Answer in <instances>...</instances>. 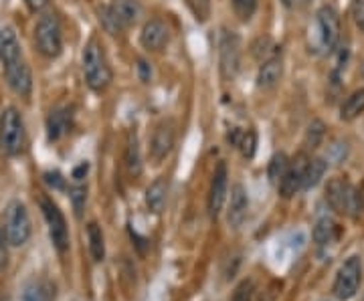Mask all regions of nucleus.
Instances as JSON below:
<instances>
[{
	"label": "nucleus",
	"mask_w": 364,
	"mask_h": 301,
	"mask_svg": "<svg viewBox=\"0 0 364 301\" xmlns=\"http://www.w3.org/2000/svg\"><path fill=\"white\" fill-rule=\"evenodd\" d=\"M0 59H2L4 77H6L9 87L16 96L27 97L33 89V77L21 51L16 33L11 27H4L0 30Z\"/></svg>",
	"instance_id": "obj_1"
},
{
	"label": "nucleus",
	"mask_w": 364,
	"mask_h": 301,
	"mask_svg": "<svg viewBox=\"0 0 364 301\" xmlns=\"http://www.w3.org/2000/svg\"><path fill=\"white\" fill-rule=\"evenodd\" d=\"M81 61H83V77H85V83L89 85V89H94V91L108 89L111 83V67H109L101 42L97 39H92L87 42L83 49Z\"/></svg>",
	"instance_id": "obj_2"
},
{
	"label": "nucleus",
	"mask_w": 364,
	"mask_h": 301,
	"mask_svg": "<svg viewBox=\"0 0 364 301\" xmlns=\"http://www.w3.org/2000/svg\"><path fill=\"white\" fill-rule=\"evenodd\" d=\"M326 203L332 210H336L342 217L356 219L360 215V198L358 191L352 186L348 180L332 178L326 186Z\"/></svg>",
	"instance_id": "obj_3"
},
{
	"label": "nucleus",
	"mask_w": 364,
	"mask_h": 301,
	"mask_svg": "<svg viewBox=\"0 0 364 301\" xmlns=\"http://www.w3.org/2000/svg\"><path fill=\"white\" fill-rule=\"evenodd\" d=\"M311 30L316 33V39L310 41V51L318 53V51L336 49L338 41H340V16H338L336 8L322 6L316 14V23H314Z\"/></svg>",
	"instance_id": "obj_4"
},
{
	"label": "nucleus",
	"mask_w": 364,
	"mask_h": 301,
	"mask_svg": "<svg viewBox=\"0 0 364 301\" xmlns=\"http://www.w3.org/2000/svg\"><path fill=\"white\" fill-rule=\"evenodd\" d=\"M25 148V123L16 108H6L0 115V150L16 156Z\"/></svg>",
	"instance_id": "obj_5"
},
{
	"label": "nucleus",
	"mask_w": 364,
	"mask_h": 301,
	"mask_svg": "<svg viewBox=\"0 0 364 301\" xmlns=\"http://www.w3.org/2000/svg\"><path fill=\"white\" fill-rule=\"evenodd\" d=\"M35 42L43 57L55 59L63 51V35H61V25L57 14L47 13L40 16L35 27Z\"/></svg>",
	"instance_id": "obj_6"
},
{
	"label": "nucleus",
	"mask_w": 364,
	"mask_h": 301,
	"mask_svg": "<svg viewBox=\"0 0 364 301\" xmlns=\"http://www.w3.org/2000/svg\"><path fill=\"white\" fill-rule=\"evenodd\" d=\"M4 233L6 241L13 246H23L31 237V219H28L27 206L18 200H13L6 206L4 212Z\"/></svg>",
	"instance_id": "obj_7"
},
{
	"label": "nucleus",
	"mask_w": 364,
	"mask_h": 301,
	"mask_svg": "<svg viewBox=\"0 0 364 301\" xmlns=\"http://www.w3.org/2000/svg\"><path fill=\"white\" fill-rule=\"evenodd\" d=\"M360 281H363V261H360V257L352 255L338 269L332 291H334V295H336L338 300L348 301L358 293Z\"/></svg>",
	"instance_id": "obj_8"
},
{
	"label": "nucleus",
	"mask_w": 364,
	"mask_h": 301,
	"mask_svg": "<svg viewBox=\"0 0 364 301\" xmlns=\"http://www.w3.org/2000/svg\"><path fill=\"white\" fill-rule=\"evenodd\" d=\"M40 210H43L45 220H47L49 234H51V241H53L55 249H57L59 253H65L69 249V231L63 212H61L59 206L55 205L53 200H49V198H40Z\"/></svg>",
	"instance_id": "obj_9"
},
{
	"label": "nucleus",
	"mask_w": 364,
	"mask_h": 301,
	"mask_svg": "<svg viewBox=\"0 0 364 301\" xmlns=\"http://www.w3.org/2000/svg\"><path fill=\"white\" fill-rule=\"evenodd\" d=\"M308 164H310V158H308L306 152H299V154H296L294 160H289L287 172H285V176L277 184L280 186V194H282L283 198H292L299 191H304V180H306Z\"/></svg>",
	"instance_id": "obj_10"
},
{
	"label": "nucleus",
	"mask_w": 364,
	"mask_h": 301,
	"mask_svg": "<svg viewBox=\"0 0 364 301\" xmlns=\"http://www.w3.org/2000/svg\"><path fill=\"white\" fill-rule=\"evenodd\" d=\"M227 184H229V172H227V164L219 162L213 172V180H211V191H209V215L216 219L219 212L223 210L225 200H227Z\"/></svg>",
	"instance_id": "obj_11"
},
{
	"label": "nucleus",
	"mask_w": 364,
	"mask_h": 301,
	"mask_svg": "<svg viewBox=\"0 0 364 301\" xmlns=\"http://www.w3.org/2000/svg\"><path fill=\"white\" fill-rule=\"evenodd\" d=\"M175 146V125L170 122H162L150 140V156L154 162H162Z\"/></svg>",
	"instance_id": "obj_12"
},
{
	"label": "nucleus",
	"mask_w": 364,
	"mask_h": 301,
	"mask_svg": "<svg viewBox=\"0 0 364 301\" xmlns=\"http://www.w3.org/2000/svg\"><path fill=\"white\" fill-rule=\"evenodd\" d=\"M168 27L162 23L160 18H152L148 21L144 28H142V35H140V42L146 51H160L164 49V45L168 42Z\"/></svg>",
	"instance_id": "obj_13"
},
{
	"label": "nucleus",
	"mask_w": 364,
	"mask_h": 301,
	"mask_svg": "<svg viewBox=\"0 0 364 301\" xmlns=\"http://www.w3.org/2000/svg\"><path fill=\"white\" fill-rule=\"evenodd\" d=\"M221 67L227 79H233L239 69V39L227 30L221 39Z\"/></svg>",
	"instance_id": "obj_14"
},
{
	"label": "nucleus",
	"mask_w": 364,
	"mask_h": 301,
	"mask_svg": "<svg viewBox=\"0 0 364 301\" xmlns=\"http://www.w3.org/2000/svg\"><path fill=\"white\" fill-rule=\"evenodd\" d=\"M247 210H249V198L247 192L243 188V184H235L231 188L229 210H227V222L233 229H239L243 220L247 219Z\"/></svg>",
	"instance_id": "obj_15"
},
{
	"label": "nucleus",
	"mask_w": 364,
	"mask_h": 301,
	"mask_svg": "<svg viewBox=\"0 0 364 301\" xmlns=\"http://www.w3.org/2000/svg\"><path fill=\"white\" fill-rule=\"evenodd\" d=\"M109 8H111L114 16L118 18V23L123 28L136 25L138 18H140V13H142L140 4L136 0H116Z\"/></svg>",
	"instance_id": "obj_16"
},
{
	"label": "nucleus",
	"mask_w": 364,
	"mask_h": 301,
	"mask_svg": "<svg viewBox=\"0 0 364 301\" xmlns=\"http://www.w3.org/2000/svg\"><path fill=\"white\" fill-rule=\"evenodd\" d=\"M283 75V65L282 61L277 57L273 59H268L261 67H259V73H257V85L261 89H271L275 87Z\"/></svg>",
	"instance_id": "obj_17"
},
{
	"label": "nucleus",
	"mask_w": 364,
	"mask_h": 301,
	"mask_svg": "<svg viewBox=\"0 0 364 301\" xmlns=\"http://www.w3.org/2000/svg\"><path fill=\"white\" fill-rule=\"evenodd\" d=\"M166 192H168V184L166 178H156L146 191V206L154 215H160L166 205Z\"/></svg>",
	"instance_id": "obj_18"
},
{
	"label": "nucleus",
	"mask_w": 364,
	"mask_h": 301,
	"mask_svg": "<svg viewBox=\"0 0 364 301\" xmlns=\"http://www.w3.org/2000/svg\"><path fill=\"white\" fill-rule=\"evenodd\" d=\"M69 125H71V113L69 110H55L51 111L49 120H47V132H49V140L55 142L63 134H67Z\"/></svg>",
	"instance_id": "obj_19"
},
{
	"label": "nucleus",
	"mask_w": 364,
	"mask_h": 301,
	"mask_svg": "<svg viewBox=\"0 0 364 301\" xmlns=\"http://www.w3.org/2000/svg\"><path fill=\"white\" fill-rule=\"evenodd\" d=\"M336 237V222L330 219V217H320V219L316 220V225H314V241H316V245H330V243H334Z\"/></svg>",
	"instance_id": "obj_20"
},
{
	"label": "nucleus",
	"mask_w": 364,
	"mask_h": 301,
	"mask_svg": "<svg viewBox=\"0 0 364 301\" xmlns=\"http://www.w3.org/2000/svg\"><path fill=\"white\" fill-rule=\"evenodd\" d=\"M87 241H89V253L95 263L104 261L106 257V243H104V233L101 227L97 222H89L87 225Z\"/></svg>",
	"instance_id": "obj_21"
},
{
	"label": "nucleus",
	"mask_w": 364,
	"mask_h": 301,
	"mask_svg": "<svg viewBox=\"0 0 364 301\" xmlns=\"http://www.w3.org/2000/svg\"><path fill=\"white\" fill-rule=\"evenodd\" d=\"M360 113H364V87L363 89H356L354 93L346 97V101L342 103V113H340V118L344 120V122H352V120H356Z\"/></svg>",
	"instance_id": "obj_22"
},
{
	"label": "nucleus",
	"mask_w": 364,
	"mask_h": 301,
	"mask_svg": "<svg viewBox=\"0 0 364 301\" xmlns=\"http://www.w3.org/2000/svg\"><path fill=\"white\" fill-rule=\"evenodd\" d=\"M326 168H328V164L324 162L322 158H314V160L310 158V164H308V170H306V180H304V191L314 188L324 178Z\"/></svg>",
	"instance_id": "obj_23"
},
{
	"label": "nucleus",
	"mask_w": 364,
	"mask_h": 301,
	"mask_svg": "<svg viewBox=\"0 0 364 301\" xmlns=\"http://www.w3.org/2000/svg\"><path fill=\"white\" fill-rule=\"evenodd\" d=\"M126 164L132 176H140L142 172V162H140V150H138V140L132 134L130 142H128V150H126Z\"/></svg>",
	"instance_id": "obj_24"
},
{
	"label": "nucleus",
	"mask_w": 364,
	"mask_h": 301,
	"mask_svg": "<svg viewBox=\"0 0 364 301\" xmlns=\"http://www.w3.org/2000/svg\"><path fill=\"white\" fill-rule=\"evenodd\" d=\"M287 166H289V160H287V156L280 152V154H275L273 158H271L270 168H268V174H270V180L273 184H280V180L285 176V172H287Z\"/></svg>",
	"instance_id": "obj_25"
},
{
	"label": "nucleus",
	"mask_w": 364,
	"mask_h": 301,
	"mask_svg": "<svg viewBox=\"0 0 364 301\" xmlns=\"http://www.w3.org/2000/svg\"><path fill=\"white\" fill-rule=\"evenodd\" d=\"M324 123L320 122V120H314V122L308 125V134H306V146L308 148H318L320 146V142H322V137H324Z\"/></svg>",
	"instance_id": "obj_26"
},
{
	"label": "nucleus",
	"mask_w": 364,
	"mask_h": 301,
	"mask_svg": "<svg viewBox=\"0 0 364 301\" xmlns=\"http://www.w3.org/2000/svg\"><path fill=\"white\" fill-rule=\"evenodd\" d=\"M233 2V11L241 18V21H249L257 11V0H231Z\"/></svg>",
	"instance_id": "obj_27"
},
{
	"label": "nucleus",
	"mask_w": 364,
	"mask_h": 301,
	"mask_svg": "<svg viewBox=\"0 0 364 301\" xmlns=\"http://www.w3.org/2000/svg\"><path fill=\"white\" fill-rule=\"evenodd\" d=\"M99 14H101V16H99V18H101V25H104V28L108 30L109 35H120L121 30H123V27L118 23V18L114 16V13H111V8H109V6H104Z\"/></svg>",
	"instance_id": "obj_28"
},
{
	"label": "nucleus",
	"mask_w": 364,
	"mask_h": 301,
	"mask_svg": "<svg viewBox=\"0 0 364 301\" xmlns=\"http://www.w3.org/2000/svg\"><path fill=\"white\" fill-rule=\"evenodd\" d=\"M239 150L245 158H253L255 156V146H257V136L255 132H243L241 140H239Z\"/></svg>",
	"instance_id": "obj_29"
},
{
	"label": "nucleus",
	"mask_w": 364,
	"mask_h": 301,
	"mask_svg": "<svg viewBox=\"0 0 364 301\" xmlns=\"http://www.w3.org/2000/svg\"><path fill=\"white\" fill-rule=\"evenodd\" d=\"M251 297H253V281L245 279L237 285L231 301H251Z\"/></svg>",
	"instance_id": "obj_30"
},
{
	"label": "nucleus",
	"mask_w": 364,
	"mask_h": 301,
	"mask_svg": "<svg viewBox=\"0 0 364 301\" xmlns=\"http://www.w3.org/2000/svg\"><path fill=\"white\" fill-rule=\"evenodd\" d=\"M85 198H87V188H85V184H77V186H73L71 188V200H73V206H75V210H77V215L81 212V208L85 205Z\"/></svg>",
	"instance_id": "obj_31"
},
{
	"label": "nucleus",
	"mask_w": 364,
	"mask_h": 301,
	"mask_svg": "<svg viewBox=\"0 0 364 301\" xmlns=\"http://www.w3.org/2000/svg\"><path fill=\"white\" fill-rule=\"evenodd\" d=\"M344 158H346V144H342V142L332 144V146H330V152H328V160H330L332 164H340Z\"/></svg>",
	"instance_id": "obj_32"
},
{
	"label": "nucleus",
	"mask_w": 364,
	"mask_h": 301,
	"mask_svg": "<svg viewBox=\"0 0 364 301\" xmlns=\"http://www.w3.org/2000/svg\"><path fill=\"white\" fill-rule=\"evenodd\" d=\"M23 301H49L47 293L39 288V285H28L23 293Z\"/></svg>",
	"instance_id": "obj_33"
},
{
	"label": "nucleus",
	"mask_w": 364,
	"mask_h": 301,
	"mask_svg": "<svg viewBox=\"0 0 364 301\" xmlns=\"http://www.w3.org/2000/svg\"><path fill=\"white\" fill-rule=\"evenodd\" d=\"M352 14H354V23H356V27L360 28V30H364V0H354Z\"/></svg>",
	"instance_id": "obj_34"
},
{
	"label": "nucleus",
	"mask_w": 364,
	"mask_h": 301,
	"mask_svg": "<svg viewBox=\"0 0 364 301\" xmlns=\"http://www.w3.org/2000/svg\"><path fill=\"white\" fill-rule=\"evenodd\" d=\"M9 265V246H6V237L0 231V271H4Z\"/></svg>",
	"instance_id": "obj_35"
},
{
	"label": "nucleus",
	"mask_w": 364,
	"mask_h": 301,
	"mask_svg": "<svg viewBox=\"0 0 364 301\" xmlns=\"http://www.w3.org/2000/svg\"><path fill=\"white\" fill-rule=\"evenodd\" d=\"M45 180H47V184H51L55 188H63V186H65V180L61 178L59 172H47V174H45Z\"/></svg>",
	"instance_id": "obj_36"
},
{
	"label": "nucleus",
	"mask_w": 364,
	"mask_h": 301,
	"mask_svg": "<svg viewBox=\"0 0 364 301\" xmlns=\"http://www.w3.org/2000/svg\"><path fill=\"white\" fill-rule=\"evenodd\" d=\"M25 2H27L31 13H40V11L49 4V0H25Z\"/></svg>",
	"instance_id": "obj_37"
},
{
	"label": "nucleus",
	"mask_w": 364,
	"mask_h": 301,
	"mask_svg": "<svg viewBox=\"0 0 364 301\" xmlns=\"http://www.w3.org/2000/svg\"><path fill=\"white\" fill-rule=\"evenodd\" d=\"M87 170H89V164H87V162H83V164H79L75 170H73V178L77 180V182H81V180L85 178Z\"/></svg>",
	"instance_id": "obj_38"
},
{
	"label": "nucleus",
	"mask_w": 364,
	"mask_h": 301,
	"mask_svg": "<svg viewBox=\"0 0 364 301\" xmlns=\"http://www.w3.org/2000/svg\"><path fill=\"white\" fill-rule=\"evenodd\" d=\"M138 71H140V77H142V81H150V77H152V71H150L148 63L140 61V63H138Z\"/></svg>",
	"instance_id": "obj_39"
},
{
	"label": "nucleus",
	"mask_w": 364,
	"mask_h": 301,
	"mask_svg": "<svg viewBox=\"0 0 364 301\" xmlns=\"http://www.w3.org/2000/svg\"><path fill=\"white\" fill-rule=\"evenodd\" d=\"M358 198H360V210H364V182L363 186H360V191H358Z\"/></svg>",
	"instance_id": "obj_40"
},
{
	"label": "nucleus",
	"mask_w": 364,
	"mask_h": 301,
	"mask_svg": "<svg viewBox=\"0 0 364 301\" xmlns=\"http://www.w3.org/2000/svg\"><path fill=\"white\" fill-rule=\"evenodd\" d=\"M283 4H285V6H292V2H294V0H282Z\"/></svg>",
	"instance_id": "obj_41"
},
{
	"label": "nucleus",
	"mask_w": 364,
	"mask_h": 301,
	"mask_svg": "<svg viewBox=\"0 0 364 301\" xmlns=\"http://www.w3.org/2000/svg\"><path fill=\"white\" fill-rule=\"evenodd\" d=\"M360 75H363V77H364V63H363V67H360Z\"/></svg>",
	"instance_id": "obj_42"
}]
</instances>
